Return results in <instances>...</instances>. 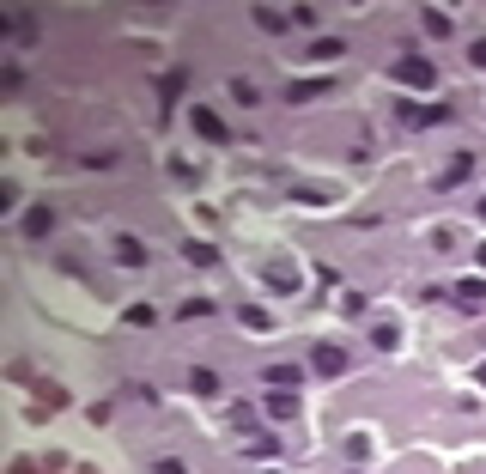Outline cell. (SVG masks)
Returning <instances> with one entry per match:
<instances>
[{
	"mask_svg": "<svg viewBox=\"0 0 486 474\" xmlns=\"http://www.w3.org/2000/svg\"><path fill=\"white\" fill-rule=\"evenodd\" d=\"M116 256H122V261H146V249H140L134 237H116Z\"/></svg>",
	"mask_w": 486,
	"mask_h": 474,
	"instance_id": "7",
	"label": "cell"
},
{
	"mask_svg": "<svg viewBox=\"0 0 486 474\" xmlns=\"http://www.w3.org/2000/svg\"><path fill=\"white\" fill-rule=\"evenodd\" d=\"M195 128H201L207 140H225V128H219V116H213V109H195Z\"/></svg>",
	"mask_w": 486,
	"mask_h": 474,
	"instance_id": "5",
	"label": "cell"
},
{
	"mask_svg": "<svg viewBox=\"0 0 486 474\" xmlns=\"http://www.w3.org/2000/svg\"><path fill=\"white\" fill-rule=\"evenodd\" d=\"M298 377H304L298 365H268V383H273V389H292V383H298Z\"/></svg>",
	"mask_w": 486,
	"mask_h": 474,
	"instance_id": "3",
	"label": "cell"
},
{
	"mask_svg": "<svg viewBox=\"0 0 486 474\" xmlns=\"http://www.w3.org/2000/svg\"><path fill=\"white\" fill-rule=\"evenodd\" d=\"M389 79H401V85H432V67L408 55V61H395V67H389Z\"/></svg>",
	"mask_w": 486,
	"mask_h": 474,
	"instance_id": "2",
	"label": "cell"
},
{
	"mask_svg": "<svg viewBox=\"0 0 486 474\" xmlns=\"http://www.w3.org/2000/svg\"><path fill=\"white\" fill-rule=\"evenodd\" d=\"M189 383H195V396H213V389H219V377H213V371H195Z\"/></svg>",
	"mask_w": 486,
	"mask_h": 474,
	"instance_id": "9",
	"label": "cell"
},
{
	"mask_svg": "<svg viewBox=\"0 0 486 474\" xmlns=\"http://www.w3.org/2000/svg\"><path fill=\"white\" fill-rule=\"evenodd\" d=\"M49 225H55V219H49V207H30V213H25V231H30V237H43Z\"/></svg>",
	"mask_w": 486,
	"mask_h": 474,
	"instance_id": "4",
	"label": "cell"
},
{
	"mask_svg": "<svg viewBox=\"0 0 486 474\" xmlns=\"http://www.w3.org/2000/svg\"><path fill=\"white\" fill-rule=\"evenodd\" d=\"M268 413H273V420H292V396H286V389H273V401H268Z\"/></svg>",
	"mask_w": 486,
	"mask_h": 474,
	"instance_id": "6",
	"label": "cell"
},
{
	"mask_svg": "<svg viewBox=\"0 0 486 474\" xmlns=\"http://www.w3.org/2000/svg\"><path fill=\"white\" fill-rule=\"evenodd\" d=\"M310 365H316L322 377H340V371H347V352H340V347H328V340H322V347L310 352Z\"/></svg>",
	"mask_w": 486,
	"mask_h": 474,
	"instance_id": "1",
	"label": "cell"
},
{
	"mask_svg": "<svg viewBox=\"0 0 486 474\" xmlns=\"http://www.w3.org/2000/svg\"><path fill=\"white\" fill-rule=\"evenodd\" d=\"M462 177H468V158H456V165L444 170V183H438V189H456V183H462Z\"/></svg>",
	"mask_w": 486,
	"mask_h": 474,
	"instance_id": "8",
	"label": "cell"
}]
</instances>
